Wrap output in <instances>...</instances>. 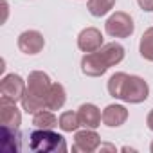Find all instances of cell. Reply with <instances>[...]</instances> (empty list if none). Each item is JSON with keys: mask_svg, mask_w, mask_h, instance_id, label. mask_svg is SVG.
Segmentation results:
<instances>
[{"mask_svg": "<svg viewBox=\"0 0 153 153\" xmlns=\"http://www.w3.org/2000/svg\"><path fill=\"white\" fill-rule=\"evenodd\" d=\"M105 31L112 38H128L135 31V24L131 16L124 11H115L105 24Z\"/></svg>", "mask_w": 153, "mask_h": 153, "instance_id": "obj_4", "label": "cell"}, {"mask_svg": "<svg viewBox=\"0 0 153 153\" xmlns=\"http://www.w3.org/2000/svg\"><path fill=\"white\" fill-rule=\"evenodd\" d=\"M101 146V137L90 130V128H85L83 131H78L74 137V146H72V151H81V153H90V151H96L97 148Z\"/></svg>", "mask_w": 153, "mask_h": 153, "instance_id": "obj_7", "label": "cell"}, {"mask_svg": "<svg viewBox=\"0 0 153 153\" xmlns=\"http://www.w3.org/2000/svg\"><path fill=\"white\" fill-rule=\"evenodd\" d=\"M43 47H45V38L38 31H24L18 36V49L24 54H29V56L38 54L42 52Z\"/></svg>", "mask_w": 153, "mask_h": 153, "instance_id": "obj_6", "label": "cell"}, {"mask_svg": "<svg viewBox=\"0 0 153 153\" xmlns=\"http://www.w3.org/2000/svg\"><path fill=\"white\" fill-rule=\"evenodd\" d=\"M33 126L34 128H42V130H52L56 126H59V119L51 112V110H40L34 114L33 117Z\"/></svg>", "mask_w": 153, "mask_h": 153, "instance_id": "obj_16", "label": "cell"}, {"mask_svg": "<svg viewBox=\"0 0 153 153\" xmlns=\"http://www.w3.org/2000/svg\"><path fill=\"white\" fill-rule=\"evenodd\" d=\"M22 123V114L16 108V103L0 101V126L18 128Z\"/></svg>", "mask_w": 153, "mask_h": 153, "instance_id": "obj_10", "label": "cell"}, {"mask_svg": "<svg viewBox=\"0 0 153 153\" xmlns=\"http://www.w3.org/2000/svg\"><path fill=\"white\" fill-rule=\"evenodd\" d=\"M81 126L78 112H63L59 115V128L63 131H76Z\"/></svg>", "mask_w": 153, "mask_h": 153, "instance_id": "obj_19", "label": "cell"}, {"mask_svg": "<svg viewBox=\"0 0 153 153\" xmlns=\"http://www.w3.org/2000/svg\"><path fill=\"white\" fill-rule=\"evenodd\" d=\"M146 124H148V128L153 131V108L149 110V114H148V117H146Z\"/></svg>", "mask_w": 153, "mask_h": 153, "instance_id": "obj_21", "label": "cell"}, {"mask_svg": "<svg viewBox=\"0 0 153 153\" xmlns=\"http://www.w3.org/2000/svg\"><path fill=\"white\" fill-rule=\"evenodd\" d=\"M51 85H52V81L45 72L34 70L29 74L27 88L22 97V106L27 114H36V112L47 108V96H49Z\"/></svg>", "mask_w": 153, "mask_h": 153, "instance_id": "obj_2", "label": "cell"}, {"mask_svg": "<svg viewBox=\"0 0 153 153\" xmlns=\"http://www.w3.org/2000/svg\"><path fill=\"white\" fill-rule=\"evenodd\" d=\"M110 67L105 63V59L101 58V54L96 52H87L81 59V72L85 76H90V78H99L103 76Z\"/></svg>", "mask_w": 153, "mask_h": 153, "instance_id": "obj_8", "label": "cell"}, {"mask_svg": "<svg viewBox=\"0 0 153 153\" xmlns=\"http://www.w3.org/2000/svg\"><path fill=\"white\" fill-rule=\"evenodd\" d=\"M149 149H151V151H153V142H151V146H149Z\"/></svg>", "mask_w": 153, "mask_h": 153, "instance_id": "obj_23", "label": "cell"}, {"mask_svg": "<svg viewBox=\"0 0 153 153\" xmlns=\"http://www.w3.org/2000/svg\"><path fill=\"white\" fill-rule=\"evenodd\" d=\"M137 4L142 11H153V0H137Z\"/></svg>", "mask_w": 153, "mask_h": 153, "instance_id": "obj_20", "label": "cell"}, {"mask_svg": "<svg viewBox=\"0 0 153 153\" xmlns=\"http://www.w3.org/2000/svg\"><path fill=\"white\" fill-rule=\"evenodd\" d=\"M78 47L83 52H96L103 47V34L96 27H87L78 36Z\"/></svg>", "mask_w": 153, "mask_h": 153, "instance_id": "obj_9", "label": "cell"}, {"mask_svg": "<svg viewBox=\"0 0 153 153\" xmlns=\"http://www.w3.org/2000/svg\"><path fill=\"white\" fill-rule=\"evenodd\" d=\"M139 52L144 59L153 61V27L144 31V34L140 38V43H139Z\"/></svg>", "mask_w": 153, "mask_h": 153, "instance_id": "obj_18", "label": "cell"}, {"mask_svg": "<svg viewBox=\"0 0 153 153\" xmlns=\"http://www.w3.org/2000/svg\"><path fill=\"white\" fill-rule=\"evenodd\" d=\"M2 128V139H0V146L6 153H16L20 151V133L18 128H7V126H0Z\"/></svg>", "mask_w": 153, "mask_h": 153, "instance_id": "obj_14", "label": "cell"}, {"mask_svg": "<svg viewBox=\"0 0 153 153\" xmlns=\"http://www.w3.org/2000/svg\"><path fill=\"white\" fill-rule=\"evenodd\" d=\"M101 149H112V151H114L115 148H114V146H110V144H106V146H101Z\"/></svg>", "mask_w": 153, "mask_h": 153, "instance_id": "obj_22", "label": "cell"}, {"mask_svg": "<svg viewBox=\"0 0 153 153\" xmlns=\"http://www.w3.org/2000/svg\"><path fill=\"white\" fill-rule=\"evenodd\" d=\"M29 148L33 151H40V153H65L67 151V142L61 135H58L52 130H42L36 128L31 137H29Z\"/></svg>", "mask_w": 153, "mask_h": 153, "instance_id": "obj_3", "label": "cell"}, {"mask_svg": "<svg viewBox=\"0 0 153 153\" xmlns=\"http://www.w3.org/2000/svg\"><path fill=\"white\" fill-rule=\"evenodd\" d=\"M97 52L101 54V58L105 59V63H106L108 67H114V65L121 63L123 58H124V47L119 45V43H115V42L103 45Z\"/></svg>", "mask_w": 153, "mask_h": 153, "instance_id": "obj_13", "label": "cell"}, {"mask_svg": "<svg viewBox=\"0 0 153 153\" xmlns=\"http://www.w3.org/2000/svg\"><path fill=\"white\" fill-rule=\"evenodd\" d=\"M78 115H79V123L81 126L85 128H90V130H96L101 121H103V114L99 112V108L92 103H87V105H81L79 110H78Z\"/></svg>", "mask_w": 153, "mask_h": 153, "instance_id": "obj_11", "label": "cell"}, {"mask_svg": "<svg viewBox=\"0 0 153 153\" xmlns=\"http://www.w3.org/2000/svg\"><path fill=\"white\" fill-rule=\"evenodd\" d=\"M115 6V0H88L87 2V9L92 16H105L112 11V7Z\"/></svg>", "mask_w": 153, "mask_h": 153, "instance_id": "obj_17", "label": "cell"}, {"mask_svg": "<svg viewBox=\"0 0 153 153\" xmlns=\"http://www.w3.org/2000/svg\"><path fill=\"white\" fill-rule=\"evenodd\" d=\"M25 88H27V85L18 74H7L0 81V101L18 103V101H22Z\"/></svg>", "mask_w": 153, "mask_h": 153, "instance_id": "obj_5", "label": "cell"}, {"mask_svg": "<svg viewBox=\"0 0 153 153\" xmlns=\"http://www.w3.org/2000/svg\"><path fill=\"white\" fill-rule=\"evenodd\" d=\"M108 94L124 103L139 105L148 99L149 87L139 76H128L124 72H115L108 79Z\"/></svg>", "mask_w": 153, "mask_h": 153, "instance_id": "obj_1", "label": "cell"}, {"mask_svg": "<svg viewBox=\"0 0 153 153\" xmlns=\"http://www.w3.org/2000/svg\"><path fill=\"white\" fill-rule=\"evenodd\" d=\"M128 119V110L123 105H108L103 110V123L110 128H119L126 123Z\"/></svg>", "mask_w": 153, "mask_h": 153, "instance_id": "obj_12", "label": "cell"}, {"mask_svg": "<svg viewBox=\"0 0 153 153\" xmlns=\"http://www.w3.org/2000/svg\"><path fill=\"white\" fill-rule=\"evenodd\" d=\"M65 101H67V94H65L63 85L52 83L49 96H47V110H59L65 105Z\"/></svg>", "mask_w": 153, "mask_h": 153, "instance_id": "obj_15", "label": "cell"}]
</instances>
